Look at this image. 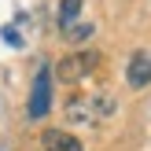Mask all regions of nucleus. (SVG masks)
Here are the masks:
<instances>
[{"instance_id": "1", "label": "nucleus", "mask_w": 151, "mask_h": 151, "mask_svg": "<svg viewBox=\"0 0 151 151\" xmlns=\"http://www.w3.org/2000/svg\"><path fill=\"white\" fill-rule=\"evenodd\" d=\"M100 66V52H74V55H63L55 63V74L63 81H81V78H88V74Z\"/></svg>"}, {"instance_id": "5", "label": "nucleus", "mask_w": 151, "mask_h": 151, "mask_svg": "<svg viewBox=\"0 0 151 151\" xmlns=\"http://www.w3.org/2000/svg\"><path fill=\"white\" fill-rule=\"evenodd\" d=\"M81 4H85V0H63V4H59V26L63 29L74 26V19L81 15Z\"/></svg>"}, {"instance_id": "3", "label": "nucleus", "mask_w": 151, "mask_h": 151, "mask_svg": "<svg viewBox=\"0 0 151 151\" xmlns=\"http://www.w3.org/2000/svg\"><path fill=\"white\" fill-rule=\"evenodd\" d=\"M125 78H129V85H133V88L151 85V52H137V55L129 59V70H125Z\"/></svg>"}, {"instance_id": "4", "label": "nucleus", "mask_w": 151, "mask_h": 151, "mask_svg": "<svg viewBox=\"0 0 151 151\" xmlns=\"http://www.w3.org/2000/svg\"><path fill=\"white\" fill-rule=\"evenodd\" d=\"M41 144H44V151H85L81 140L70 137L66 129H48V133L41 137Z\"/></svg>"}, {"instance_id": "6", "label": "nucleus", "mask_w": 151, "mask_h": 151, "mask_svg": "<svg viewBox=\"0 0 151 151\" xmlns=\"http://www.w3.org/2000/svg\"><path fill=\"white\" fill-rule=\"evenodd\" d=\"M70 107H66V114H70V122H92V114H88V100H81V96H74V100H66Z\"/></svg>"}, {"instance_id": "8", "label": "nucleus", "mask_w": 151, "mask_h": 151, "mask_svg": "<svg viewBox=\"0 0 151 151\" xmlns=\"http://www.w3.org/2000/svg\"><path fill=\"white\" fill-rule=\"evenodd\" d=\"M85 37H92V26H78V29H70V41H85Z\"/></svg>"}, {"instance_id": "7", "label": "nucleus", "mask_w": 151, "mask_h": 151, "mask_svg": "<svg viewBox=\"0 0 151 151\" xmlns=\"http://www.w3.org/2000/svg\"><path fill=\"white\" fill-rule=\"evenodd\" d=\"M0 37H4V41L11 44V48H19V44H22V37L15 33V26H4V29H0Z\"/></svg>"}, {"instance_id": "2", "label": "nucleus", "mask_w": 151, "mask_h": 151, "mask_svg": "<svg viewBox=\"0 0 151 151\" xmlns=\"http://www.w3.org/2000/svg\"><path fill=\"white\" fill-rule=\"evenodd\" d=\"M52 107V70L41 66L33 78V92H29V118H44Z\"/></svg>"}]
</instances>
